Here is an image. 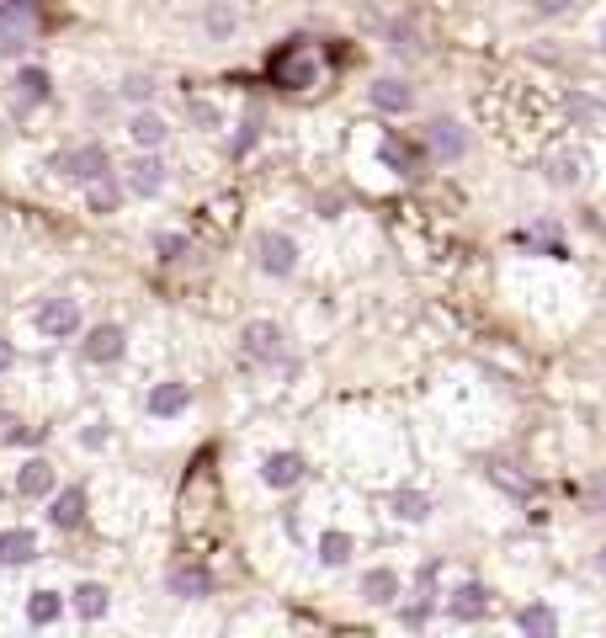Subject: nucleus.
<instances>
[{"label":"nucleus","instance_id":"nucleus-33","mask_svg":"<svg viewBox=\"0 0 606 638\" xmlns=\"http://www.w3.org/2000/svg\"><path fill=\"white\" fill-rule=\"evenodd\" d=\"M569 5H574V0H532V11H537V16H565Z\"/></svg>","mask_w":606,"mask_h":638},{"label":"nucleus","instance_id":"nucleus-27","mask_svg":"<svg viewBox=\"0 0 606 638\" xmlns=\"http://www.w3.org/2000/svg\"><path fill=\"white\" fill-rule=\"evenodd\" d=\"M320 558H324V564H346V558H352V537H346V532H324V537H320Z\"/></svg>","mask_w":606,"mask_h":638},{"label":"nucleus","instance_id":"nucleus-35","mask_svg":"<svg viewBox=\"0 0 606 638\" xmlns=\"http://www.w3.org/2000/svg\"><path fill=\"white\" fill-rule=\"evenodd\" d=\"M11 362H16V352H11V346L0 341V373H11Z\"/></svg>","mask_w":606,"mask_h":638},{"label":"nucleus","instance_id":"nucleus-24","mask_svg":"<svg viewBox=\"0 0 606 638\" xmlns=\"http://www.w3.org/2000/svg\"><path fill=\"white\" fill-rule=\"evenodd\" d=\"M580 176H585V160L580 155H554L548 160V181H554V187H574Z\"/></svg>","mask_w":606,"mask_h":638},{"label":"nucleus","instance_id":"nucleus-15","mask_svg":"<svg viewBox=\"0 0 606 638\" xmlns=\"http://www.w3.org/2000/svg\"><path fill=\"white\" fill-rule=\"evenodd\" d=\"M187 404H192V389H187V383H155V389H150V415H155V421L181 415Z\"/></svg>","mask_w":606,"mask_h":638},{"label":"nucleus","instance_id":"nucleus-12","mask_svg":"<svg viewBox=\"0 0 606 638\" xmlns=\"http://www.w3.org/2000/svg\"><path fill=\"white\" fill-rule=\"evenodd\" d=\"M48 521H54L59 532H75V527H81V521H85V489H81V484H70V489H59V495H54Z\"/></svg>","mask_w":606,"mask_h":638},{"label":"nucleus","instance_id":"nucleus-6","mask_svg":"<svg viewBox=\"0 0 606 638\" xmlns=\"http://www.w3.org/2000/svg\"><path fill=\"white\" fill-rule=\"evenodd\" d=\"M256 261H261L266 277H293V272H298V245H293V235L266 229V235L256 239Z\"/></svg>","mask_w":606,"mask_h":638},{"label":"nucleus","instance_id":"nucleus-9","mask_svg":"<svg viewBox=\"0 0 606 638\" xmlns=\"http://www.w3.org/2000/svg\"><path fill=\"white\" fill-rule=\"evenodd\" d=\"M165 591H170V596H181V601L213 596V569H207V564H170Z\"/></svg>","mask_w":606,"mask_h":638},{"label":"nucleus","instance_id":"nucleus-8","mask_svg":"<svg viewBox=\"0 0 606 638\" xmlns=\"http://www.w3.org/2000/svg\"><path fill=\"white\" fill-rule=\"evenodd\" d=\"M240 352L250 362H277L283 357V330H277L272 319H250L240 330Z\"/></svg>","mask_w":606,"mask_h":638},{"label":"nucleus","instance_id":"nucleus-21","mask_svg":"<svg viewBox=\"0 0 606 638\" xmlns=\"http://www.w3.org/2000/svg\"><path fill=\"white\" fill-rule=\"evenodd\" d=\"M59 612H64V596H59V591H33V596H27V623H33V628L59 623Z\"/></svg>","mask_w":606,"mask_h":638},{"label":"nucleus","instance_id":"nucleus-30","mask_svg":"<svg viewBox=\"0 0 606 638\" xmlns=\"http://www.w3.org/2000/svg\"><path fill=\"white\" fill-rule=\"evenodd\" d=\"M122 96H128V102H150V96H155V80L150 75H128L122 80Z\"/></svg>","mask_w":606,"mask_h":638},{"label":"nucleus","instance_id":"nucleus-25","mask_svg":"<svg viewBox=\"0 0 606 638\" xmlns=\"http://www.w3.org/2000/svg\"><path fill=\"white\" fill-rule=\"evenodd\" d=\"M394 517L426 521V517H431V500H426V495H415V489H400V495H394Z\"/></svg>","mask_w":606,"mask_h":638},{"label":"nucleus","instance_id":"nucleus-18","mask_svg":"<svg viewBox=\"0 0 606 638\" xmlns=\"http://www.w3.org/2000/svg\"><path fill=\"white\" fill-rule=\"evenodd\" d=\"M426 144H431V155H442V160H463V150H468L463 128H458V122H447V118L426 128Z\"/></svg>","mask_w":606,"mask_h":638},{"label":"nucleus","instance_id":"nucleus-22","mask_svg":"<svg viewBox=\"0 0 606 638\" xmlns=\"http://www.w3.org/2000/svg\"><path fill=\"white\" fill-rule=\"evenodd\" d=\"M447 612H452V617H463V623H474V617H485V612H489L485 586H463L458 596L447 601Z\"/></svg>","mask_w":606,"mask_h":638},{"label":"nucleus","instance_id":"nucleus-4","mask_svg":"<svg viewBox=\"0 0 606 638\" xmlns=\"http://www.w3.org/2000/svg\"><path fill=\"white\" fill-rule=\"evenodd\" d=\"M33 324H38L43 341H70V335L81 330V304H75V298H43Z\"/></svg>","mask_w":606,"mask_h":638},{"label":"nucleus","instance_id":"nucleus-13","mask_svg":"<svg viewBox=\"0 0 606 638\" xmlns=\"http://www.w3.org/2000/svg\"><path fill=\"white\" fill-rule=\"evenodd\" d=\"M107 606H112V591H107L102 580H81V586H75V617H81V623H102Z\"/></svg>","mask_w":606,"mask_h":638},{"label":"nucleus","instance_id":"nucleus-26","mask_svg":"<svg viewBox=\"0 0 606 638\" xmlns=\"http://www.w3.org/2000/svg\"><path fill=\"white\" fill-rule=\"evenodd\" d=\"M522 628H526V634H543V638H548V634H559V617H554L548 606H526V612H522Z\"/></svg>","mask_w":606,"mask_h":638},{"label":"nucleus","instance_id":"nucleus-17","mask_svg":"<svg viewBox=\"0 0 606 638\" xmlns=\"http://www.w3.org/2000/svg\"><path fill=\"white\" fill-rule=\"evenodd\" d=\"M38 558V537L27 527H5L0 532V564H33Z\"/></svg>","mask_w":606,"mask_h":638},{"label":"nucleus","instance_id":"nucleus-14","mask_svg":"<svg viewBox=\"0 0 606 638\" xmlns=\"http://www.w3.org/2000/svg\"><path fill=\"white\" fill-rule=\"evenodd\" d=\"M372 107L400 118V113H409V107H415V96H409V85H404V80L383 75V80H372Z\"/></svg>","mask_w":606,"mask_h":638},{"label":"nucleus","instance_id":"nucleus-7","mask_svg":"<svg viewBox=\"0 0 606 638\" xmlns=\"http://www.w3.org/2000/svg\"><path fill=\"white\" fill-rule=\"evenodd\" d=\"M122 352H128V330H122V324H96V330H85L81 357L91 362V367H112V362H122Z\"/></svg>","mask_w":606,"mask_h":638},{"label":"nucleus","instance_id":"nucleus-23","mask_svg":"<svg viewBox=\"0 0 606 638\" xmlns=\"http://www.w3.org/2000/svg\"><path fill=\"white\" fill-rule=\"evenodd\" d=\"M85 202H91V213H118V202H122V187L112 181V176H102V181H91V192H85Z\"/></svg>","mask_w":606,"mask_h":638},{"label":"nucleus","instance_id":"nucleus-1","mask_svg":"<svg viewBox=\"0 0 606 638\" xmlns=\"http://www.w3.org/2000/svg\"><path fill=\"white\" fill-rule=\"evenodd\" d=\"M272 80H277L283 91H309V85H320L324 80L320 48H314L309 38H293L287 48H277V59H272Z\"/></svg>","mask_w":606,"mask_h":638},{"label":"nucleus","instance_id":"nucleus-19","mask_svg":"<svg viewBox=\"0 0 606 638\" xmlns=\"http://www.w3.org/2000/svg\"><path fill=\"white\" fill-rule=\"evenodd\" d=\"M128 139H133L139 150H161L165 139H170V128H165V118H155V113H133V118H128Z\"/></svg>","mask_w":606,"mask_h":638},{"label":"nucleus","instance_id":"nucleus-28","mask_svg":"<svg viewBox=\"0 0 606 638\" xmlns=\"http://www.w3.org/2000/svg\"><path fill=\"white\" fill-rule=\"evenodd\" d=\"M155 250H161V261H181V256L192 250V239L187 235H155Z\"/></svg>","mask_w":606,"mask_h":638},{"label":"nucleus","instance_id":"nucleus-11","mask_svg":"<svg viewBox=\"0 0 606 638\" xmlns=\"http://www.w3.org/2000/svg\"><path fill=\"white\" fill-rule=\"evenodd\" d=\"M128 192L133 198H161L165 192V165L155 155H139L128 165Z\"/></svg>","mask_w":606,"mask_h":638},{"label":"nucleus","instance_id":"nucleus-3","mask_svg":"<svg viewBox=\"0 0 606 638\" xmlns=\"http://www.w3.org/2000/svg\"><path fill=\"white\" fill-rule=\"evenodd\" d=\"M38 38V16L27 0H0V54H22Z\"/></svg>","mask_w":606,"mask_h":638},{"label":"nucleus","instance_id":"nucleus-29","mask_svg":"<svg viewBox=\"0 0 606 638\" xmlns=\"http://www.w3.org/2000/svg\"><path fill=\"white\" fill-rule=\"evenodd\" d=\"M207 33H213V38H229V33H235V11H229V5H213V11H207Z\"/></svg>","mask_w":606,"mask_h":638},{"label":"nucleus","instance_id":"nucleus-5","mask_svg":"<svg viewBox=\"0 0 606 638\" xmlns=\"http://www.w3.org/2000/svg\"><path fill=\"white\" fill-rule=\"evenodd\" d=\"M54 96V80H48V70L43 64H22L16 70V80H11V113L16 118H27L33 107H43Z\"/></svg>","mask_w":606,"mask_h":638},{"label":"nucleus","instance_id":"nucleus-34","mask_svg":"<svg viewBox=\"0 0 606 638\" xmlns=\"http://www.w3.org/2000/svg\"><path fill=\"white\" fill-rule=\"evenodd\" d=\"M591 506H596V511L606 517V469H602L596 478H591Z\"/></svg>","mask_w":606,"mask_h":638},{"label":"nucleus","instance_id":"nucleus-2","mask_svg":"<svg viewBox=\"0 0 606 638\" xmlns=\"http://www.w3.org/2000/svg\"><path fill=\"white\" fill-rule=\"evenodd\" d=\"M48 165H54L64 181H81V187L102 181V176H112V155H107V144H75V150H59Z\"/></svg>","mask_w":606,"mask_h":638},{"label":"nucleus","instance_id":"nucleus-32","mask_svg":"<svg viewBox=\"0 0 606 638\" xmlns=\"http://www.w3.org/2000/svg\"><path fill=\"white\" fill-rule=\"evenodd\" d=\"M389 38H394V48H409V54H420V43H415V27H409V22H394V27H389Z\"/></svg>","mask_w":606,"mask_h":638},{"label":"nucleus","instance_id":"nucleus-16","mask_svg":"<svg viewBox=\"0 0 606 638\" xmlns=\"http://www.w3.org/2000/svg\"><path fill=\"white\" fill-rule=\"evenodd\" d=\"M261 478H266L272 489H293V484L304 478V458H298V452H272V458L261 463Z\"/></svg>","mask_w":606,"mask_h":638},{"label":"nucleus","instance_id":"nucleus-37","mask_svg":"<svg viewBox=\"0 0 606 638\" xmlns=\"http://www.w3.org/2000/svg\"><path fill=\"white\" fill-rule=\"evenodd\" d=\"M602 48H606V43H602Z\"/></svg>","mask_w":606,"mask_h":638},{"label":"nucleus","instance_id":"nucleus-31","mask_svg":"<svg viewBox=\"0 0 606 638\" xmlns=\"http://www.w3.org/2000/svg\"><path fill=\"white\" fill-rule=\"evenodd\" d=\"M569 113H574V118H585V122H596V128H606V107L585 102V96H574V102H569Z\"/></svg>","mask_w":606,"mask_h":638},{"label":"nucleus","instance_id":"nucleus-36","mask_svg":"<svg viewBox=\"0 0 606 638\" xmlns=\"http://www.w3.org/2000/svg\"><path fill=\"white\" fill-rule=\"evenodd\" d=\"M602 569H606V548H602Z\"/></svg>","mask_w":606,"mask_h":638},{"label":"nucleus","instance_id":"nucleus-20","mask_svg":"<svg viewBox=\"0 0 606 638\" xmlns=\"http://www.w3.org/2000/svg\"><path fill=\"white\" fill-rule=\"evenodd\" d=\"M363 596L372 601V606H389V601L400 596V575H394V569H367L363 575Z\"/></svg>","mask_w":606,"mask_h":638},{"label":"nucleus","instance_id":"nucleus-10","mask_svg":"<svg viewBox=\"0 0 606 638\" xmlns=\"http://www.w3.org/2000/svg\"><path fill=\"white\" fill-rule=\"evenodd\" d=\"M54 489H59V474H54L48 458H27V463L16 469V495H22V500H48Z\"/></svg>","mask_w":606,"mask_h":638}]
</instances>
